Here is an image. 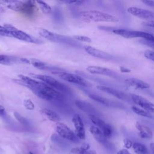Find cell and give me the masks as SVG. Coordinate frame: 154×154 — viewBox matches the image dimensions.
<instances>
[{
	"label": "cell",
	"mask_w": 154,
	"mask_h": 154,
	"mask_svg": "<svg viewBox=\"0 0 154 154\" xmlns=\"http://www.w3.org/2000/svg\"><path fill=\"white\" fill-rule=\"evenodd\" d=\"M29 89L37 95L39 98L43 100L61 103L64 100V95L60 91L46 85L43 82L36 81V82Z\"/></svg>",
	"instance_id": "1"
},
{
	"label": "cell",
	"mask_w": 154,
	"mask_h": 154,
	"mask_svg": "<svg viewBox=\"0 0 154 154\" xmlns=\"http://www.w3.org/2000/svg\"><path fill=\"white\" fill-rule=\"evenodd\" d=\"M81 20L85 22H117L119 19L112 14L97 10L83 11L79 13Z\"/></svg>",
	"instance_id": "2"
},
{
	"label": "cell",
	"mask_w": 154,
	"mask_h": 154,
	"mask_svg": "<svg viewBox=\"0 0 154 154\" xmlns=\"http://www.w3.org/2000/svg\"><path fill=\"white\" fill-rule=\"evenodd\" d=\"M7 4L8 8L19 11L23 15L28 17H32L37 11V8L35 5V2L34 1H5Z\"/></svg>",
	"instance_id": "3"
},
{
	"label": "cell",
	"mask_w": 154,
	"mask_h": 154,
	"mask_svg": "<svg viewBox=\"0 0 154 154\" xmlns=\"http://www.w3.org/2000/svg\"><path fill=\"white\" fill-rule=\"evenodd\" d=\"M39 34L43 38L53 42L67 44L73 46H77L78 43L75 40L65 35L51 32L44 28H40L38 31Z\"/></svg>",
	"instance_id": "4"
},
{
	"label": "cell",
	"mask_w": 154,
	"mask_h": 154,
	"mask_svg": "<svg viewBox=\"0 0 154 154\" xmlns=\"http://www.w3.org/2000/svg\"><path fill=\"white\" fill-rule=\"evenodd\" d=\"M31 77L38 79L43 82L45 83L46 85H49V87L53 88L54 89L58 91H61L65 93H70V89L66 85L60 82L58 80H57L55 78L51 77L48 75H39V74H33L30 73L29 74Z\"/></svg>",
	"instance_id": "5"
},
{
	"label": "cell",
	"mask_w": 154,
	"mask_h": 154,
	"mask_svg": "<svg viewBox=\"0 0 154 154\" xmlns=\"http://www.w3.org/2000/svg\"><path fill=\"white\" fill-rule=\"evenodd\" d=\"M112 32L126 38H143L146 40L154 43V35L150 33L142 31L129 30L126 29H116Z\"/></svg>",
	"instance_id": "6"
},
{
	"label": "cell",
	"mask_w": 154,
	"mask_h": 154,
	"mask_svg": "<svg viewBox=\"0 0 154 154\" xmlns=\"http://www.w3.org/2000/svg\"><path fill=\"white\" fill-rule=\"evenodd\" d=\"M53 73L58 75L63 80L69 82L70 83L76 84L78 85H81V86H83V87L88 86L87 82L83 78H82L81 76H79L78 75L74 74V73H70L66 72L64 71L55 72Z\"/></svg>",
	"instance_id": "7"
},
{
	"label": "cell",
	"mask_w": 154,
	"mask_h": 154,
	"mask_svg": "<svg viewBox=\"0 0 154 154\" xmlns=\"http://www.w3.org/2000/svg\"><path fill=\"white\" fill-rule=\"evenodd\" d=\"M132 101L140 108L143 109L147 112L151 114L154 117V103L147 99L135 94H131L130 95Z\"/></svg>",
	"instance_id": "8"
},
{
	"label": "cell",
	"mask_w": 154,
	"mask_h": 154,
	"mask_svg": "<svg viewBox=\"0 0 154 154\" xmlns=\"http://www.w3.org/2000/svg\"><path fill=\"white\" fill-rule=\"evenodd\" d=\"M55 128L58 134L62 138L73 142L78 141L79 138L76 134L64 123L61 122L57 123Z\"/></svg>",
	"instance_id": "9"
},
{
	"label": "cell",
	"mask_w": 154,
	"mask_h": 154,
	"mask_svg": "<svg viewBox=\"0 0 154 154\" xmlns=\"http://www.w3.org/2000/svg\"><path fill=\"white\" fill-rule=\"evenodd\" d=\"M89 119L91 122L94 125V126H96L102 131L104 136L106 138H109L111 137L112 129L110 125H109L103 120H101L98 117L94 115H89Z\"/></svg>",
	"instance_id": "10"
},
{
	"label": "cell",
	"mask_w": 154,
	"mask_h": 154,
	"mask_svg": "<svg viewBox=\"0 0 154 154\" xmlns=\"http://www.w3.org/2000/svg\"><path fill=\"white\" fill-rule=\"evenodd\" d=\"M10 34L12 37H14L17 39H19L20 40H22L26 42L32 43L35 44H40L43 42L41 40L38 39V38H35L23 31L17 29L16 28H15L12 31H11Z\"/></svg>",
	"instance_id": "11"
},
{
	"label": "cell",
	"mask_w": 154,
	"mask_h": 154,
	"mask_svg": "<svg viewBox=\"0 0 154 154\" xmlns=\"http://www.w3.org/2000/svg\"><path fill=\"white\" fill-rule=\"evenodd\" d=\"M128 12L137 17L146 19L148 20H154V12L138 8L136 7H130L128 8Z\"/></svg>",
	"instance_id": "12"
},
{
	"label": "cell",
	"mask_w": 154,
	"mask_h": 154,
	"mask_svg": "<svg viewBox=\"0 0 154 154\" xmlns=\"http://www.w3.org/2000/svg\"><path fill=\"white\" fill-rule=\"evenodd\" d=\"M72 121L75 128V134L77 137L81 140H85V131L82 120L80 116L78 114H75L72 119Z\"/></svg>",
	"instance_id": "13"
},
{
	"label": "cell",
	"mask_w": 154,
	"mask_h": 154,
	"mask_svg": "<svg viewBox=\"0 0 154 154\" xmlns=\"http://www.w3.org/2000/svg\"><path fill=\"white\" fill-rule=\"evenodd\" d=\"M90 131L93 135L94 138L99 143L105 146V147H109L110 144L108 143L107 138L104 136L102 131L96 126H91L90 128Z\"/></svg>",
	"instance_id": "14"
},
{
	"label": "cell",
	"mask_w": 154,
	"mask_h": 154,
	"mask_svg": "<svg viewBox=\"0 0 154 154\" xmlns=\"http://www.w3.org/2000/svg\"><path fill=\"white\" fill-rule=\"evenodd\" d=\"M84 50L88 54L94 57L104 60H109L111 58L110 55L107 52H103L91 46H85L84 47Z\"/></svg>",
	"instance_id": "15"
},
{
	"label": "cell",
	"mask_w": 154,
	"mask_h": 154,
	"mask_svg": "<svg viewBox=\"0 0 154 154\" xmlns=\"http://www.w3.org/2000/svg\"><path fill=\"white\" fill-rule=\"evenodd\" d=\"M87 70L92 74L101 75L107 76H114V73L111 70L97 66H90L87 67Z\"/></svg>",
	"instance_id": "16"
},
{
	"label": "cell",
	"mask_w": 154,
	"mask_h": 154,
	"mask_svg": "<svg viewBox=\"0 0 154 154\" xmlns=\"http://www.w3.org/2000/svg\"><path fill=\"white\" fill-rule=\"evenodd\" d=\"M76 106L83 112L87 113L89 115L96 116L97 110L90 103L82 100H76L75 102Z\"/></svg>",
	"instance_id": "17"
},
{
	"label": "cell",
	"mask_w": 154,
	"mask_h": 154,
	"mask_svg": "<svg viewBox=\"0 0 154 154\" xmlns=\"http://www.w3.org/2000/svg\"><path fill=\"white\" fill-rule=\"evenodd\" d=\"M96 88L98 90L102 91L105 93H106L112 95L119 99H121V100H126L127 99V96L126 94H125L124 93H123L119 90H116L113 88L109 87L107 86H104V85H97L96 87Z\"/></svg>",
	"instance_id": "18"
},
{
	"label": "cell",
	"mask_w": 154,
	"mask_h": 154,
	"mask_svg": "<svg viewBox=\"0 0 154 154\" xmlns=\"http://www.w3.org/2000/svg\"><path fill=\"white\" fill-rule=\"evenodd\" d=\"M135 127L138 131V134L141 138L144 139H151L152 138L153 132L148 126L137 122L135 123Z\"/></svg>",
	"instance_id": "19"
},
{
	"label": "cell",
	"mask_w": 154,
	"mask_h": 154,
	"mask_svg": "<svg viewBox=\"0 0 154 154\" xmlns=\"http://www.w3.org/2000/svg\"><path fill=\"white\" fill-rule=\"evenodd\" d=\"M125 82L129 86L138 89H147L150 88V85L147 82L134 78H128L125 81Z\"/></svg>",
	"instance_id": "20"
},
{
	"label": "cell",
	"mask_w": 154,
	"mask_h": 154,
	"mask_svg": "<svg viewBox=\"0 0 154 154\" xmlns=\"http://www.w3.org/2000/svg\"><path fill=\"white\" fill-rule=\"evenodd\" d=\"M17 63H21L20 58L0 54V64L11 65Z\"/></svg>",
	"instance_id": "21"
},
{
	"label": "cell",
	"mask_w": 154,
	"mask_h": 154,
	"mask_svg": "<svg viewBox=\"0 0 154 154\" xmlns=\"http://www.w3.org/2000/svg\"><path fill=\"white\" fill-rule=\"evenodd\" d=\"M40 112L52 122L58 123L60 120V117L59 116L55 111L48 108L42 109L40 110Z\"/></svg>",
	"instance_id": "22"
},
{
	"label": "cell",
	"mask_w": 154,
	"mask_h": 154,
	"mask_svg": "<svg viewBox=\"0 0 154 154\" xmlns=\"http://www.w3.org/2000/svg\"><path fill=\"white\" fill-rule=\"evenodd\" d=\"M134 152L137 154H149V150L146 146L142 143L135 142L132 146Z\"/></svg>",
	"instance_id": "23"
},
{
	"label": "cell",
	"mask_w": 154,
	"mask_h": 154,
	"mask_svg": "<svg viewBox=\"0 0 154 154\" xmlns=\"http://www.w3.org/2000/svg\"><path fill=\"white\" fill-rule=\"evenodd\" d=\"M132 110L134 112H135V114L139 116L147 117V118H154V117L151 114H150L149 112H147L146 111L138 106H132Z\"/></svg>",
	"instance_id": "24"
},
{
	"label": "cell",
	"mask_w": 154,
	"mask_h": 154,
	"mask_svg": "<svg viewBox=\"0 0 154 154\" xmlns=\"http://www.w3.org/2000/svg\"><path fill=\"white\" fill-rule=\"evenodd\" d=\"M88 97L91 99L92 100H94L100 103H102L105 105H109V101L108 100L100 96L99 95L95 94H88Z\"/></svg>",
	"instance_id": "25"
},
{
	"label": "cell",
	"mask_w": 154,
	"mask_h": 154,
	"mask_svg": "<svg viewBox=\"0 0 154 154\" xmlns=\"http://www.w3.org/2000/svg\"><path fill=\"white\" fill-rule=\"evenodd\" d=\"M36 2L38 4V6L40 7L41 10L43 13L49 14L51 12V10H52L51 7L45 2L43 1H36Z\"/></svg>",
	"instance_id": "26"
},
{
	"label": "cell",
	"mask_w": 154,
	"mask_h": 154,
	"mask_svg": "<svg viewBox=\"0 0 154 154\" xmlns=\"http://www.w3.org/2000/svg\"><path fill=\"white\" fill-rule=\"evenodd\" d=\"M14 116L18 122H19L21 124H22V125H25V126L28 125V120H27L24 117H23L21 114H20L19 112H14Z\"/></svg>",
	"instance_id": "27"
},
{
	"label": "cell",
	"mask_w": 154,
	"mask_h": 154,
	"mask_svg": "<svg viewBox=\"0 0 154 154\" xmlns=\"http://www.w3.org/2000/svg\"><path fill=\"white\" fill-rule=\"evenodd\" d=\"M23 105L25 106V108L28 109V110H30L32 111L34 109L35 106L34 103L32 102V101L29 99H25L23 100Z\"/></svg>",
	"instance_id": "28"
},
{
	"label": "cell",
	"mask_w": 154,
	"mask_h": 154,
	"mask_svg": "<svg viewBox=\"0 0 154 154\" xmlns=\"http://www.w3.org/2000/svg\"><path fill=\"white\" fill-rule=\"evenodd\" d=\"M73 37L75 40H78V41H80V42H87V43L91 42V39L87 36L76 35H73Z\"/></svg>",
	"instance_id": "29"
},
{
	"label": "cell",
	"mask_w": 154,
	"mask_h": 154,
	"mask_svg": "<svg viewBox=\"0 0 154 154\" xmlns=\"http://www.w3.org/2000/svg\"><path fill=\"white\" fill-rule=\"evenodd\" d=\"M145 57L152 61H154V51L152 50H146L144 54Z\"/></svg>",
	"instance_id": "30"
},
{
	"label": "cell",
	"mask_w": 154,
	"mask_h": 154,
	"mask_svg": "<svg viewBox=\"0 0 154 154\" xmlns=\"http://www.w3.org/2000/svg\"><path fill=\"white\" fill-rule=\"evenodd\" d=\"M0 35L12 37L10 31L8 30H7L4 26H1V25H0Z\"/></svg>",
	"instance_id": "31"
},
{
	"label": "cell",
	"mask_w": 154,
	"mask_h": 154,
	"mask_svg": "<svg viewBox=\"0 0 154 154\" xmlns=\"http://www.w3.org/2000/svg\"><path fill=\"white\" fill-rule=\"evenodd\" d=\"M123 144H124V146L125 147L126 149H128L132 147L134 143H132V141L131 140H129L128 138H125L123 140Z\"/></svg>",
	"instance_id": "32"
},
{
	"label": "cell",
	"mask_w": 154,
	"mask_h": 154,
	"mask_svg": "<svg viewBox=\"0 0 154 154\" xmlns=\"http://www.w3.org/2000/svg\"><path fill=\"white\" fill-rule=\"evenodd\" d=\"M63 2L64 3H67L69 4H73L76 5H80L84 2L83 1H65Z\"/></svg>",
	"instance_id": "33"
},
{
	"label": "cell",
	"mask_w": 154,
	"mask_h": 154,
	"mask_svg": "<svg viewBox=\"0 0 154 154\" xmlns=\"http://www.w3.org/2000/svg\"><path fill=\"white\" fill-rule=\"evenodd\" d=\"M70 152L71 153L74 154H81L82 150L81 149V147H75V148H72Z\"/></svg>",
	"instance_id": "34"
},
{
	"label": "cell",
	"mask_w": 154,
	"mask_h": 154,
	"mask_svg": "<svg viewBox=\"0 0 154 154\" xmlns=\"http://www.w3.org/2000/svg\"><path fill=\"white\" fill-rule=\"evenodd\" d=\"M142 2L145 4L146 5L154 8V1H150V0H143Z\"/></svg>",
	"instance_id": "35"
},
{
	"label": "cell",
	"mask_w": 154,
	"mask_h": 154,
	"mask_svg": "<svg viewBox=\"0 0 154 154\" xmlns=\"http://www.w3.org/2000/svg\"><path fill=\"white\" fill-rule=\"evenodd\" d=\"M6 116H7V114H6L5 108L2 105H0V117H4Z\"/></svg>",
	"instance_id": "36"
},
{
	"label": "cell",
	"mask_w": 154,
	"mask_h": 154,
	"mask_svg": "<svg viewBox=\"0 0 154 154\" xmlns=\"http://www.w3.org/2000/svg\"><path fill=\"white\" fill-rule=\"evenodd\" d=\"M80 147L84 150H88V149H90V145H89V144L85 143L82 144V145Z\"/></svg>",
	"instance_id": "37"
},
{
	"label": "cell",
	"mask_w": 154,
	"mask_h": 154,
	"mask_svg": "<svg viewBox=\"0 0 154 154\" xmlns=\"http://www.w3.org/2000/svg\"><path fill=\"white\" fill-rule=\"evenodd\" d=\"M117 154H131L127 149H122L117 152Z\"/></svg>",
	"instance_id": "38"
},
{
	"label": "cell",
	"mask_w": 154,
	"mask_h": 154,
	"mask_svg": "<svg viewBox=\"0 0 154 154\" xmlns=\"http://www.w3.org/2000/svg\"><path fill=\"white\" fill-rule=\"evenodd\" d=\"M144 24L149 27H152L154 28V20H148L144 22Z\"/></svg>",
	"instance_id": "39"
},
{
	"label": "cell",
	"mask_w": 154,
	"mask_h": 154,
	"mask_svg": "<svg viewBox=\"0 0 154 154\" xmlns=\"http://www.w3.org/2000/svg\"><path fill=\"white\" fill-rule=\"evenodd\" d=\"M120 70L123 72V73H129L131 72V70L130 69H128V68L126 67H120Z\"/></svg>",
	"instance_id": "40"
},
{
	"label": "cell",
	"mask_w": 154,
	"mask_h": 154,
	"mask_svg": "<svg viewBox=\"0 0 154 154\" xmlns=\"http://www.w3.org/2000/svg\"><path fill=\"white\" fill-rule=\"evenodd\" d=\"M81 154H95V153L93 151H88V150H82V152Z\"/></svg>",
	"instance_id": "41"
},
{
	"label": "cell",
	"mask_w": 154,
	"mask_h": 154,
	"mask_svg": "<svg viewBox=\"0 0 154 154\" xmlns=\"http://www.w3.org/2000/svg\"><path fill=\"white\" fill-rule=\"evenodd\" d=\"M150 149L152 154H154V143L150 144Z\"/></svg>",
	"instance_id": "42"
},
{
	"label": "cell",
	"mask_w": 154,
	"mask_h": 154,
	"mask_svg": "<svg viewBox=\"0 0 154 154\" xmlns=\"http://www.w3.org/2000/svg\"><path fill=\"white\" fill-rule=\"evenodd\" d=\"M28 154H34V153H32V152H29V153H28Z\"/></svg>",
	"instance_id": "43"
}]
</instances>
